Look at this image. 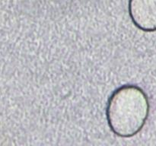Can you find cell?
Returning <instances> with one entry per match:
<instances>
[{
	"label": "cell",
	"instance_id": "cell-1",
	"mask_svg": "<svg viewBox=\"0 0 156 146\" xmlns=\"http://www.w3.org/2000/svg\"><path fill=\"white\" fill-rule=\"evenodd\" d=\"M150 111L147 94L140 87L126 85L113 92L108 100L106 116L111 131L123 138L140 132Z\"/></svg>",
	"mask_w": 156,
	"mask_h": 146
},
{
	"label": "cell",
	"instance_id": "cell-2",
	"mask_svg": "<svg viewBox=\"0 0 156 146\" xmlns=\"http://www.w3.org/2000/svg\"><path fill=\"white\" fill-rule=\"evenodd\" d=\"M129 15L136 27L156 31V0H129Z\"/></svg>",
	"mask_w": 156,
	"mask_h": 146
}]
</instances>
